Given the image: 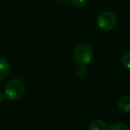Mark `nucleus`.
<instances>
[{
    "label": "nucleus",
    "instance_id": "f257e3e1",
    "mask_svg": "<svg viewBox=\"0 0 130 130\" xmlns=\"http://www.w3.org/2000/svg\"><path fill=\"white\" fill-rule=\"evenodd\" d=\"M4 94L11 101H18L25 94V84L20 78L11 79L6 83Z\"/></svg>",
    "mask_w": 130,
    "mask_h": 130
},
{
    "label": "nucleus",
    "instance_id": "f03ea898",
    "mask_svg": "<svg viewBox=\"0 0 130 130\" xmlns=\"http://www.w3.org/2000/svg\"><path fill=\"white\" fill-rule=\"evenodd\" d=\"M74 60L78 65H86L89 64L94 58V51L92 47L86 44L78 45L74 51Z\"/></svg>",
    "mask_w": 130,
    "mask_h": 130
},
{
    "label": "nucleus",
    "instance_id": "7ed1b4c3",
    "mask_svg": "<svg viewBox=\"0 0 130 130\" xmlns=\"http://www.w3.org/2000/svg\"><path fill=\"white\" fill-rule=\"evenodd\" d=\"M98 27L105 31H110L115 28L117 24V18L111 12L105 11L99 14L97 18Z\"/></svg>",
    "mask_w": 130,
    "mask_h": 130
},
{
    "label": "nucleus",
    "instance_id": "20e7f679",
    "mask_svg": "<svg viewBox=\"0 0 130 130\" xmlns=\"http://www.w3.org/2000/svg\"><path fill=\"white\" fill-rule=\"evenodd\" d=\"M10 64L6 59L0 57V81H3L10 73Z\"/></svg>",
    "mask_w": 130,
    "mask_h": 130
},
{
    "label": "nucleus",
    "instance_id": "39448f33",
    "mask_svg": "<svg viewBox=\"0 0 130 130\" xmlns=\"http://www.w3.org/2000/svg\"><path fill=\"white\" fill-rule=\"evenodd\" d=\"M119 110L123 113H130V97L122 96L118 102Z\"/></svg>",
    "mask_w": 130,
    "mask_h": 130
},
{
    "label": "nucleus",
    "instance_id": "423d86ee",
    "mask_svg": "<svg viewBox=\"0 0 130 130\" xmlns=\"http://www.w3.org/2000/svg\"><path fill=\"white\" fill-rule=\"evenodd\" d=\"M88 129L90 130H106V124L101 119H95L92 121L88 126Z\"/></svg>",
    "mask_w": 130,
    "mask_h": 130
},
{
    "label": "nucleus",
    "instance_id": "0eeeda50",
    "mask_svg": "<svg viewBox=\"0 0 130 130\" xmlns=\"http://www.w3.org/2000/svg\"><path fill=\"white\" fill-rule=\"evenodd\" d=\"M128 126L122 122H117L109 126V130H127Z\"/></svg>",
    "mask_w": 130,
    "mask_h": 130
},
{
    "label": "nucleus",
    "instance_id": "6e6552de",
    "mask_svg": "<svg viewBox=\"0 0 130 130\" xmlns=\"http://www.w3.org/2000/svg\"><path fill=\"white\" fill-rule=\"evenodd\" d=\"M121 63H122L123 67L127 70H130V52L126 54L121 59Z\"/></svg>",
    "mask_w": 130,
    "mask_h": 130
},
{
    "label": "nucleus",
    "instance_id": "1a4fd4ad",
    "mask_svg": "<svg viewBox=\"0 0 130 130\" xmlns=\"http://www.w3.org/2000/svg\"><path fill=\"white\" fill-rule=\"evenodd\" d=\"M87 0H71V4L77 9H81L85 6Z\"/></svg>",
    "mask_w": 130,
    "mask_h": 130
},
{
    "label": "nucleus",
    "instance_id": "9d476101",
    "mask_svg": "<svg viewBox=\"0 0 130 130\" xmlns=\"http://www.w3.org/2000/svg\"><path fill=\"white\" fill-rule=\"evenodd\" d=\"M77 74L79 77H85L86 75L87 74V68H86L85 66H83V65H79V67L77 70Z\"/></svg>",
    "mask_w": 130,
    "mask_h": 130
},
{
    "label": "nucleus",
    "instance_id": "9b49d317",
    "mask_svg": "<svg viewBox=\"0 0 130 130\" xmlns=\"http://www.w3.org/2000/svg\"><path fill=\"white\" fill-rule=\"evenodd\" d=\"M4 99H5V94L2 92H0V103L4 101Z\"/></svg>",
    "mask_w": 130,
    "mask_h": 130
},
{
    "label": "nucleus",
    "instance_id": "f8f14e48",
    "mask_svg": "<svg viewBox=\"0 0 130 130\" xmlns=\"http://www.w3.org/2000/svg\"><path fill=\"white\" fill-rule=\"evenodd\" d=\"M61 1H66V0H61Z\"/></svg>",
    "mask_w": 130,
    "mask_h": 130
}]
</instances>
